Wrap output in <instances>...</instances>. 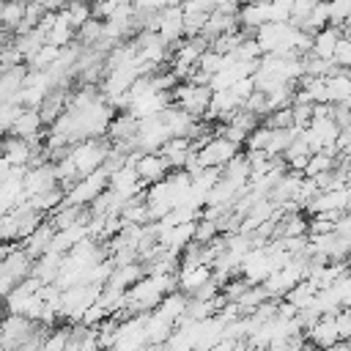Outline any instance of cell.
Wrapping results in <instances>:
<instances>
[{"mask_svg": "<svg viewBox=\"0 0 351 351\" xmlns=\"http://www.w3.org/2000/svg\"><path fill=\"white\" fill-rule=\"evenodd\" d=\"M313 112H315L313 101H293V126L296 129H307L313 123Z\"/></svg>", "mask_w": 351, "mask_h": 351, "instance_id": "cell-35", "label": "cell"}, {"mask_svg": "<svg viewBox=\"0 0 351 351\" xmlns=\"http://www.w3.org/2000/svg\"><path fill=\"white\" fill-rule=\"evenodd\" d=\"M60 181H58V167H55V162L49 159V162H41V165H33L27 173H25V195L27 197H33V195H38V192H44V189H52V186H58Z\"/></svg>", "mask_w": 351, "mask_h": 351, "instance_id": "cell-10", "label": "cell"}, {"mask_svg": "<svg viewBox=\"0 0 351 351\" xmlns=\"http://www.w3.org/2000/svg\"><path fill=\"white\" fill-rule=\"evenodd\" d=\"M134 170L140 173L143 184L148 186V184H154V181L167 178V173H170L173 167H170V162H167V156H165L162 151H143L140 159H137V165H134Z\"/></svg>", "mask_w": 351, "mask_h": 351, "instance_id": "cell-9", "label": "cell"}, {"mask_svg": "<svg viewBox=\"0 0 351 351\" xmlns=\"http://www.w3.org/2000/svg\"><path fill=\"white\" fill-rule=\"evenodd\" d=\"M22 110H25V104H22L19 99L3 101V110H0V126H3V132H8V129L14 126V121L22 115Z\"/></svg>", "mask_w": 351, "mask_h": 351, "instance_id": "cell-34", "label": "cell"}, {"mask_svg": "<svg viewBox=\"0 0 351 351\" xmlns=\"http://www.w3.org/2000/svg\"><path fill=\"white\" fill-rule=\"evenodd\" d=\"M30 200V206L33 208H38L41 214H52L58 206H63L66 203V186H52V189H44V192H38V195H33V197H27Z\"/></svg>", "mask_w": 351, "mask_h": 351, "instance_id": "cell-24", "label": "cell"}, {"mask_svg": "<svg viewBox=\"0 0 351 351\" xmlns=\"http://www.w3.org/2000/svg\"><path fill=\"white\" fill-rule=\"evenodd\" d=\"M335 233H340L343 239L351 241V211H343V214L337 217V222H335Z\"/></svg>", "mask_w": 351, "mask_h": 351, "instance_id": "cell-39", "label": "cell"}, {"mask_svg": "<svg viewBox=\"0 0 351 351\" xmlns=\"http://www.w3.org/2000/svg\"><path fill=\"white\" fill-rule=\"evenodd\" d=\"M271 271H274V261L266 247H252L241 258V266H239V274H244L250 282H263Z\"/></svg>", "mask_w": 351, "mask_h": 351, "instance_id": "cell-8", "label": "cell"}, {"mask_svg": "<svg viewBox=\"0 0 351 351\" xmlns=\"http://www.w3.org/2000/svg\"><path fill=\"white\" fill-rule=\"evenodd\" d=\"M310 156H313V148H310V143L304 140L302 132L293 137V143H291V145L285 148V154H282V159L288 162V167H291V170H302V173H304Z\"/></svg>", "mask_w": 351, "mask_h": 351, "instance_id": "cell-23", "label": "cell"}, {"mask_svg": "<svg viewBox=\"0 0 351 351\" xmlns=\"http://www.w3.org/2000/svg\"><path fill=\"white\" fill-rule=\"evenodd\" d=\"M211 277H214V266H208V263L181 266V269H178V288L192 296V293H195L200 285H206Z\"/></svg>", "mask_w": 351, "mask_h": 351, "instance_id": "cell-17", "label": "cell"}, {"mask_svg": "<svg viewBox=\"0 0 351 351\" xmlns=\"http://www.w3.org/2000/svg\"><path fill=\"white\" fill-rule=\"evenodd\" d=\"M343 36H346V33H343V25H337V22H332V25L321 27V30L313 36V55L332 58V55H335L337 41H340Z\"/></svg>", "mask_w": 351, "mask_h": 351, "instance_id": "cell-21", "label": "cell"}, {"mask_svg": "<svg viewBox=\"0 0 351 351\" xmlns=\"http://www.w3.org/2000/svg\"><path fill=\"white\" fill-rule=\"evenodd\" d=\"M170 137L173 134H170V129H167L162 115L140 118V132H137V148L140 151H159Z\"/></svg>", "mask_w": 351, "mask_h": 351, "instance_id": "cell-7", "label": "cell"}, {"mask_svg": "<svg viewBox=\"0 0 351 351\" xmlns=\"http://www.w3.org/2000/svg\"><path fill=\"white\" fill-rule=\"evenodd\" d=\"M107 186H110V170L107 167H99V170L82 176L80 181H74L66 189V200L69 203H77V206H90Z\"/></svg>", "mask_w": 351, "mask_h": 351, "instance_id": "cell-4", "label": "cell"}, {"mask_svg": "<svg viewBox=\"0 0 351 351\" xmlns=\"http://www.w3.org/2000/svg\"><path fill=\"white\" fill-rule=\"evenodd\" d=\"M110 148H112V143L107 145L101 137H85V140H80V143H74V145L69 148V156H71L77 173H80V176H88V173L104 167Z\"/></svg>", "mask_w": 351, "mask_h": 351, "instance_id": "cell-1", "label": "cell"}, {"mask_svg": "<svg viewBox=\"0 0 351 351\" xmlns=\"http://www.w3.org/2000/svg\"><path fill=\"white\" fill-rule=\"evenodd\" d=\"M271 126H266V123H261V126H255L252 132H250V137H247V151H266V145H269V140H271Z\"/></svg>", "mask_w": 351, "mask_h": 351, "instance_id": "cell-33", "label": "cell"}, {"mask_svg": "<svg viewBox=\"0 0 351 351\" xmlns=\"http://www.w3.org/2000/svg\"><path fill=\"white\" fill-rule=\"evenodd\" d=\"M33 263H36V258L25 247H16L5 258H0V291H3V296H8L25 277L33 274Z\"/></svg>", "mask_w": 351, "mask_h": 351, "instance_id": "cell-3", "label": "cell"}, {"mask_svg": "<svg viewBox=\"0 0 351 351\" xmlns=\"http://www.w3.org/2000/svg\"><path fill=\"white\" fill-rule=\"evenodd\" d=\"M263 123L271 126V129H288V126H293V104L271 110V112L263 118Z\"/></svg>", "mask_w": 351, "mask_h": 351, "instance_id": "cell-32", "label": "cell"}, {"mask_svg": "<svg viewBox=\"0 0 351 351\" xmlns=\"http://www.w3.org/2000/svg\"><path fill=\"white\" fill-rule=\"evenodd\" d=\"M38 321L27 318L25 313H8L0 329V351H22V343L36 332Z\"/></svg>", "mask_w": 351, "mask_h": 351, "instance_id": "cell-5", "label": "cell"}, {"mask_svg": "<svg viewBox=\"0 0 351 351\" xmlns=\"http://www.w3.org/2000/svg\"><path fill=\"white\" fill-rule=\"evenodd\" d=\"M337 154L340 156H351V126H343L337 134Z\"/></svg>", "mask_w": 351, "mask_h": 351, "instance_id": "cell-38", "label": "cell"}, {"mask_svg": "<svg viewBox=\"0 0 351 351\" xmlns=\"http://www.w3.org/2000/svg\"><path fill=\"white\" fill-rule=\"evenodd\" d=\"M236 27H239V14L214 8V11L208 14V22H206V27H203V36H206L208 41H214V38H219L222 33H230V30H236Z\"/></svg>", "mask_w": 351, "mask_h": 351, "instance_id": "cell-20", "label": "cell"}, {"mask_svg": "<svg viewBox=\"0 0 351 351\" xmlns=\"http://www.w3.org/2000/svg\"><path fill=\"white\" fill-rule=\"evenodd\" d=\"M263 22H269V0H244L239 5V27L255 33Z\"/></svg>", "mask_w": 351, "mask_h": 351, "instance_id": "cell-15", "label": "cell"}, {"mask_svg": "<svg viewBox=\"0 0 351 351\" xmlns=\"http://www.w3.org/2000/svg\"><path fill=\"white\" fill-rule=\"evenodd\" d=\"M329 8H332V22L337 25H343L351 16V0H329Z\"/></svg>", "mask_w": 351, "mask_h": 351, "instance_id": "cell-37", "label": "cell"}, {"mask_svg": "<svg viewBox=\"0 0 351 351\" xmlns=\"http://www.w3.org/2000/svg\"><path fill=\"white\" fill-rule=\"evenodd\" d=\"M27 71H30L27 63L3 69V77H0V99H3V101H8V99H19L22 88H25V80H27Z\"/></svg>", "mask_w": 351, "mask_h": 351, "instance_id": "cell-18", "label": "cell"}, {"mask_svg": "<svg viewBox=\"0 0 351 351\" xmlns=\"http://www.w3.org/2000/svg\"><path fill=\"white\" fill-rule=\"evenodd\" d=\"M140 277H145V266H143V261H132V263L115 266L107 282H112V285H118V288H132Z\"/></svg>", "mask_w": 351, "mask_h": 351, "instance_id": "cell-25", "label": "cell"}, {"mask_svg": "<svg viewBox=\"0 0 351 351\" xmlns=\"http://www.w3.org/2000/svg\"><path fill=\"white\" fill-rule=\"evenodd\" d=\"M55 233H58V228L52 225V219L47 217L27 239H22V247L33 255V258H41L44 252H49L52 250V241H55Z\"/></svg>", "mask_w": 351, "mask_h": 351, "instance_id": "cell-14", "label": "cell"}, {"mask_svg": "<svg viewBox=\"0 0 351 351\" xmlns=\"http://www.w3.org/2000/svg\"><path fill=\"white\" fill-rule=\"evenodd\" d=\"M36 148L27 137H19V134H5L3 140V159H8L11 165H30Z\"/></svg>", "mask_w": 351, "mask_h": 351, "instance_id": "cell-19", "label": "cell"}, {"mask_svg": "<svg viewBox=\"0 0 351 351\" xmlns=\"http://www.w3.org/2000/svg\"><path fill=\"white\" fill-rule=\"evenodd\" d=\"M60 266H63V252L49 250V252H44L41 258H36V263H33V274L47 285V282H55V280H58Z\"/></svg>", "mask_w": 351, "mask_h": 351, "instance_id": "cell-22", "label": "cell"}, {"mask_svg": "<svg viewBox=\"0 0 351 351\" xmlns=\"http://www.w3.org/2000/svg\"><path fill=\"white\" fill-rule=\"evenodd\" d=\"M25 14H27V0H3V8H0L3 30L16 33L19 25L25 22Z\"/></svg>", "mask_w": 351, "mask_h": 351, "instance_id": "cell-26", "label": "cell"}, {"mask_svg": "<svg viewBox=\"0 0 351 351\" xmlns=\"http://www.w3.org/2000/svg\"><path fill=\"white\" fill-rule=\"evenodd\" d=\"M326 25H332V8H329V0H315V5L310 8V14H307V19H304V30H310V33H318L321 27H326Z\"/></svg>", "mask_w": 351, "mask_h": 351, "instance_id": "cell-29", "label": "cell"}, {"mask_svg": "<svg viewBox=\"0 0 351 351\" xmlns=\"http://www.w3.org/2000/svg\"><path fill=\"white\" fill-rule=\"evenodd\" d=\"M304 335H307V343H313V346H318V348H335V346L343 340V337H340V329H337L335 313L321 315L313 326L304 329Z\"/></svg>", "mask_w": 351, "mask_h": 351, "instance_id": "cell-11", "label": "cell"}, {"mask_svg": "<svg viewBox=\"0 0 351 351\" xmlns=\"http://www.w3.org/2000/svg\"><path fill=\"white\" fill-rule=\"evenodd\" d=\"M60 55H63V47H58V44H49V41H47V44H41V47H38V49L25 60V63H27L30 69H36V71H47V69H49Z\"/></svg>", "mask_w": 351, "mask_h": 351, "instance_id": "cell-28", "label": "cell"}, {"mask_svg": "<svg viewBox=\"0 0 351 351\" xmlns=\"http://www.w3.org/2000/svg\"><path fill=\"white\" fill-rule=\"evenodd\" d=\"M47 123L41 118V110L38 107H25L22 115L14 121V126L5 132V134H19V137H27V140H36V137H44L47 132Z\"/></svg>", "mask_w": 351, "mask_h": 351, "instance_id": "cell-13", "label": "cell"}, {"mask_svg": "<svg viewBox=\"0 0 351 351\" xmlns=\"http://www.w3.org/2000/svg\"><path fill=\"white\" fill-rule=\"evenodd\" d=\"M159 36L167 44H178L186 36V22H184V5H165L162 19H159Z\"/></svg>", "mask_w": 351, "mask_h": 351, "instance_id": "cell-12", "label": "cell"}, {"mask_svg": "<svg viewBox=\"0 0 351 351\" xmlns=\"http://www.w3.org/2000/svg\"><path fill=\"white\" fill-rule=\"evenodd\" d=\"M332 60H335L340 69H351V36H343V38L337 41Z\"/></svg>", "mask_w": 351, "mask_h": 351, "instance_id": "cell-36", "label": "cell"}, {"mask_svg": "<svg viewBox=\"0 0 351 351\" xmlns=\"http://www.w3.org/2000/svg\"><path fill=\"white\" fill-rule=\"evenodd\" d=\"M239 148L241 145L233 143V140H228L225 134H214L206 145L197 148V159H200L203 167H225L239 154Z\"/></svg>", "mask_w": 351, "mask_h": 351, "instance_id": "cell-6", "label": "cell"}, {"mask_svg": "<svg viewBox=\"0 0 351 351\" xmlns=\"http://www.w3.org/2000/svg\"><path fill=\"white\" fill-rule=\"evenodd\" d=\"M101 38H104V19L90 16V19L77 30V41H80L82 47H96Z\"/></svg>", "mask_w": 351, "mask_h": 351, "instance_id": "cell-30", "label": "cell"}, {"mask_svg": "<svg viewBox=\"0 0 351 351\" xmlns=\"http://www.w3.org/2000/svg\"><path fill=\"white\" fill-rule=\"evenodd\" d=\"M74 36H77V27H74L71 19L66 16V11H58L55 25L47 30V41H49V44H58V47H69V44L74 41Z\"/></svg>", "mask_w": 351, "mask_h": 351, "instance_id": "cell-27", "label": "cell"}, {"mask_svg": "<svg viewBox=\"0 0 351 351\" xmlns=\"http://www.w3.org/2000/svg\"><path fill=\"white\" fill-rule=\"evenodd\" d=\"M69 340H71V321L66 326H58L47 335L44 340V351H66L69 348Z\"/></svg>", "mask_w": 351, "mask_h": 351, "instance_id": "cell-31", "label": "cell"}, {"mask_svg": "<svg viewBox=\"0 0 351 351\" xmlns=\"http://www.w3.org/2000/svg\"><path fill=\"white\" fill-rule=\"evenodd\" d=\"M211 99H214V88H211V85H203V82L181 80V82L173 88V104L184 107V110L192 112L195 118H203V115L208 112Z\"/></svg>", "mask_w": 351, "mask_h": 351, "instance_id": "cell-2", "label": "cell"}, {"mask_svg": "<svg viewBox=\"0 0 351 351\" xmlns=\"http://www.w3.org/2000/svg\"><path fill=\"white\" fill-rule=\"evenodd\" d=\"M348 203V186L346 189H321L310 203H307V214H318V211H346Z\"/></svg>", "mask_w": 351, "mask_h": 351, "instance_id": "cell-16", "label": "cell"}]
</instances>
